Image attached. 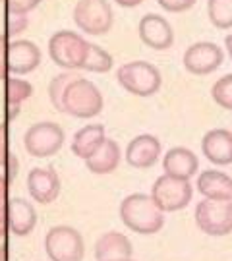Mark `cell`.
Masks as SVG:
<instances>
[{
  "mask_svg": "<svg viewBox=\"0 0 232 261\" xmlns=\"http://www.w3.org/2000/svg\"><path fill=\"white\" fill-rule=\"evenodd\" d=\"M118 6H122V8H136V6H139L143 0H114Z\"/></svg>",
  "mask_w": 232,
  "mask_h": 261,
  "instance_id": "35",
  "label": "cell"
},
{
  "mask_svg": "<svg viewBox=\"0 0 232 261\" xmlns=\"http://www.w3.org/2000/svg\"><path fill=\"white\" fill-rule=\"evenodd\" d=\"M161 151H163V147H161L159 138L151 136V134H139L126 145L124 159L132 168L147 170V168L157 165Z\"/></svg>",
  "mask_w": 232,
  "mask_h": 261,
  "instance_id": "14",
  "label": "cell"
},
{
  "mask_svg": "<svg viewBox=\"0 0 232 261\" xmlns=\"http://www.w3.org/2000/svg\"><path fill=\"white\" fill-rule=\"evenodd\" d=\"M105 101L99 87L87 77H75L66 87L64 99H62V112L74 116V118H93L101 114Z\"/></svg>",
  "mask_w": 232,
  "mask_h": 261,
  "instance_id": "2",
  "label": "cell"
},
{
  "mask_svg": "<svg viewBox=\"0 0 232 261\" xmlns=\"http://www.w3.org/2000/svg\"><path fill=\"white\" fill-rule=\"evenodd\" d=\"M194 219L197 228L207 236H226L232 232V201L203 197L195 205Z\"/></svg>",
  "mask_w": 232,
  "mask_h": 261,
  "instance_id": "7",
  "label": "cell"
},
{
  "mask_svg": "<svg viewBox=\"0 0 232 261\" xmlns=\"http://www.w3.org/2000/svg\"><path fill=\"white\" fill-rule=\"evenodd\" d=\"M201 153L217 167L232 165V132L226 128L209 130L201 140Z\"/></svg>",
  "mask_w": 232,
  "mask_h": 261,
  "instance_id": "15",
  "label": "cell"
},
{
  "mask_svg": "<svg viewBox=\"0 0 232 261\" xmlns=\"http://www.w3.org/2000/svg\"><path fill=\"white\" fill-rule=\"evenodd\" d=\"M19 114V107L18 105H6V120H14Z\"/></svg>",
  "mask_w": 232,
  "mask_h": 261,
  "instance_id": "34",
  "label": "cell"
},
{
  "mask_svg": "<svg viewBox=\"0 0 232 261\" xmlns=\"http://www.w3.org/2000/svg\"><path fill=\"white\" fill-rule=\"evenodd\" d=\"M4 93H6V105H18L21 107L23 101H28L33 95V85L31 82L14 75V77H6L4 80Z\"/></svg>",
  "mask_w": 232,
  "mask_h": 261,
  "instance_id": "24",
  "label": "cell"
},
{
  "mask_svg": "<svg viewBox=\"0 0 232 261\" xmlns=\"http://www.w3.org/2000/svg\"><path fill=\"white\" fill-rule=\"evenodd\" d=\"M163 170L165 174H170V176L190 180L199 170V159L188 147H172L163 157Z\"/></svg>",
  "mask_w": 232,
  "mask_h": 261,
  "instance_id": "17",
  "label": "cell"
},
{
  "mask_svg": "<svg viewBox=\"0 0 232 261\" xmlns=\"http://www.w3.org/2000/svg\"><path fill=\"white\" fill-rule=\"evenodd\" d=\"M75 28L85 35H107L114 23V14L109 0H78L72 12Z\"/></svg>",
  "mask_w": 232,
  "mask_h": 261,
  "instance_id": "5",
  "label": "cell"
},
{
  "mask_svg": "<svg viewBox=\"0 0 232 261\" xmlns=\"http://www.w3.org/2000/svg\"><path fill=\"white\" fill-rule=\"evenodd\" d=\"M224 48H226V53H228V56H230V60H232V33L224 37Z\"/></svg>",
  "mask_w": 232,
  "mask_h": 261,
  "instance_id": "36",
  "label": "cell"
},
{
  "mask_svg": "<svg viewBox=\"0 0 232 261\" xmlns=\"http://www.w3.org/2000/svg\"><path fill=\"white\" fill-rule=\"evenodd\" d=\"M6 58H8V72L12 75H28L35 72L43 60V53L41 48L28 39H14L8 43V50H6Z\"/></svg>",
  "mask_w": 232,
  "mask_h": 261,
  "instance_id": "12",
  "label": "cell"
},
{
  "mask_svg": "<svg viewBox=\"0 0 232 261\" xmlns=\"http://www.w3.org/2000/svg\"><path fill=\"white\" fill-rule=\"evenodd\" d=\"M64 140V130L56 122H37L23 134V147L31 157L46 159L62 149Z\"/></svg>",
  "mask_w": 232,
  "mask_h": 261,
  "instance_id": "9",
  "label": "cell"
},
{
  "mask_svg": "<svg viewBox=\"0 0 232 261\" xmlns=\"http://www.w3.org/2000/svg\"><path fill=\"white\" fill-rule=\"evenodd\" d=\"M207 18L221 31L232 29V0H207Z\"/></svg>",
  "mask_w": 232,
  "mask_h": 261,
  "instance_id": "23",
  "label": "cell"
},
{
  "mask_svg": "<svg viewBox=\"0 0 232 261\" xmlns=\"http://www.w3.org/2000/svg\"><path fill=\"white\" fill-rule=\"evenodd\" d=\"M0 261H8V246H0Z\"/></svg>",
  "mask_w": 232,
  "mask_h": 261,
  "instance_id": "37",
  "label": "cell"
},
{
  "mask_svg": "<svg viewBox=\"0 0 232 261\" xmlns=\"http://www.w3.org/2000/svg\"><path fill=\"white\" fill-rule=\"evenodd\" d=\"M139 39L145 47L153 50H167L174 45V29L170 21L159 14H145L138 23Z\"/></svg>",
  "mask_w": 232,
  "mask_h": 261,
  "instance_id": "11",
  "label": "cell"
},
{
  "mask_svg": "<svg viewBox=\"0 0 232 261\" xmlns=\"http://www.w3.org/2000/svg\"><path fill=\"white\" fill-rule=\"evenodd\" d=\"M211 99L224 111H232V74L219 77L211 87Z\"/></svg>",
  "mask_w": 232,
  "mask_h": 261,
  "instance_id": "26",
  "label": "cell"
},
{
  "mask_svg": "<svg viewBox=\"0 0 232 261\" xmlns=\"http://www.w3.org/2000/svg\"><path fill=\"white\" fill-rule=\"evenodd\" d=\"M114 66V58L112 55H109L107 50L95 43H89L87 47V53H85L84 64H82V70L85 72H93V74H107Z\"/></svg>",
  "mask_w": 232,
  "mask_h": 261,
  "instance_id": "22",
  "label": "cell"
},
{
  "mask_svg": "<svg viewBox=\"0 0 232 261\" xmlns=\"http://www.w3.org/2000/svg\"><path fill=\"white\" fill-rule=\"evenodd\" d=\"M78 74L75 72H70V70H66L62 74L55 75L53 80H50V84H48V99H50V103L55 107L58 112H62V99H64V93H66V87L70 85L72 80H75Z\"/></svg>",
  "mask_w": 232,
  "mask_h": 261,
  "instance_id": "25",
  "label": "cell"
},
{
  "mask_svg": "<svg viewBox=\"0 0 232 261\" xmlns=\"http://www.w3.org/2000/svg\"><path fill=\"white\" fill-rule=\"evenodd\" d=\"M8 230V221H6V211H4V207H0V238L6 234Z\"/></svg>",
  "mask_w": 232,
  "mask_h": 261,
  "instance_id": "33",
  "label": "cell"
},
{
  "mask_svg": "<svg viewBox=\"0 0 232 261\" xmlns=\"http://www.w3.org/2000/svg\"><path fill=\"white\" fill-rule=\"evenodd\" d=\"M118 215L124 226L136 234H155L165 224V213L155 205L153 197L147 194H130L120 201Z\"/></svg>",
  "mask_w": 232,
  "mask_h": 261,
  "instance_id": "1",
  "label": "cell"
},
{
  "mask_svg": "<svg viewBox=\"0 0 232 261\" xmlns=\"http://www.w3.org/2000/svg\"><path fill=\"white\" fill-rule=\"evenodd\" d=\"M197 0H157V4L165 12H170V14H182V12H188L190 8H194Z\"/></svg>",
  "mask_w": 232,
  "mask_h": 261,
  "instance_id": "29",
  "label": "cell"
},
{
  "mask_svg": "<svg viewBox=\"0 0 232 261\" xmlns=\"http://www.w3.org/2000/svg\"><path fill=\"white\" fill-rule=\"evenodd\" d=\"M112 261H134L132 257H124V259H112Z\"/></svg>",
  "mask_w": 232,
  "mask_h": 261,
  "instance_id": "38",
  "label": "cell"
},
{
  "mask_svg": "<svg viewBox=\"0 0 232 261\" xmlns=\"http://www.w3.org/2000/svg\"><path fill=\"white\" fill-rule=\"evenodd\" d=\"M107 140V132L102 124H87L74 134L72 138V153L78 159H89Z\"/></svg>",
  "mask_w": 232,
  "mask_h": 261,
  "instance_id": "21",
  "label": "cell"
},
{
  "mask_svg": "<svg viewBox=\"0 0 232 261\" xmlns=\"http://www.w3.org/2000/svg\"><path fill=\"white\" fill-rule=\"evenodd\" d=\"M116 82L126 93L134 97H151L161 89L163 75L159 68L145 60H132L116 70Z\"/></svg>",
  "mask_w": 232,
  "mask_h": 261,
  "instance_id": "3",
  "label": "cell"
},
{
  "mask_svg": "<svg viewBox=\"0 0 232 261\" xmlns=\"http://www.w3.org/2000/svg\"><path fill=\"white\" fill-rule=\"evenodd\" d=\"M0 2H2V0H0Z\"/></svg>",
  "mask_w": 232,
  "mask_h": 261,
  "instance_id": "39",
  "label": "cell"
},
{
  "mask_svg": "<svg viewBox=\"0 0 232 261\" xmlns=\"http://www.w3.org/2000/svg\"><path fill=\"white\" fill-rule=\"evenodd\" d=\"M29 25L28 14H8L6 19V35H19Z\"/></svg>",
  "mask_w": 232,
  "mask_h": 261,
  "instance_id": "27",
  "label": "cell"
},
{
  "mask_svg": "<svg viewBox=\"0 0 232 261\" xmlns=\"http://www.w3.org/2000/svg\"><path fill=\"white\" fill-rule=\"evenodd\" d=\"M87 47H89V41L70 29H60V31L53 33L48 39V45H46L50 60L58 68L70 70V72L82 70Z\"/></svg>",
  "mask_w": 232,
  "mask_h": 261,
  "instance_id": "4",
  "label": "cell"
},
{
  "mask_svg": "<svg viewBox=\"0 0 232 261\" xmlns=\"http://www.w3.org/2000/svg\"><path fill=\"white\" fill-rule=\"evenodd\" d=\"M195 186L205 199H230L232 201V178L221 170H203L197 176Z\"/></svg>",
  "mask_w": 232,
  "mask_h": 261,
  "instance_id": "20",
  "label": "cell"
},
{
  "mask_svg": "<svg viewBox=\"0 0 232 261\" xmlns=\"http://www.w3.org/2000/svg\"><path fill=\"white\" fill-rule=\"evenodd\" d=\"M60 178L53 167L31 168L28 174V192L33 201L48 205L60 196Z\"/></svg>",
  "mask_w": 232,
  "mask_h": 261,
  "instance_id": "13",
  "label": "cell"
},
{
  "mask_svg": "<svg viewBox=\"0 0 232 261\" xmlns=\"http://www.w3.org/2000/svg\"><path fill=\"white\" fill-rule=\"evenodd\" d=\"M122 161V149L118 141L107 140L102 141V145L93 153L89 159H85V167L93 174H112L116 168L120 167Z\"/></svg>",
  "mask_w": 232,
  "mask_h": 261,
  "instance_id": "18",
  "label": "cell"
},
{
  "mask_svg": "<svg viewBox=\"0 0 232 261\" xmlns=\"http://www.w3.org/2000/svg\"><path fill=\"white\" fill-rule=\"evenodd\" d=\"M134 248L132 242L120 232H105L99 236V240L95 242V259L97 261H112V259H124L132 257Z\"/></svg>",
  "mask_w": 232,
  "mask_h": 261,
  "instance_id": "19",
  "label": "cell"
},
{
  "mask_svg": "<svg viewBox=\"0 0 232 261\" xmlns=\"http://www.w3.org/2000/svg\"><path fill=\"white\" fill-rule=\"evenodd\" d=\"M6 50H8V35H0V80L2 82L10 75Z\"/></svg>",
  "mask_w": 232,
  "mask_h": 261,
  "instance_id": "31",
  "label": "cell"
},
{
  "mask_svg": "<svg viewBox=\"0 0 232 261\" xmlns=\"http://www.w3.org/2000/svg\"><path fill=\"white\" fill-rule=\"evenodd\" d=\"M6 211V221H8V230L16 236H28L33 232L37 224V211L31 205V201L23 197H14L8 199L4 207Z\"/></svg>",
  "mask_w": 232,
  "mask_h": 261,
  "instance_id": "16",
  "label": "cell"
},
{
  "mask_svg": "<svg viewBox=\"0 0 232 261\" xmlns=\"http://www.w3.org/2000/svg\"><path fill=\"white\" fill-rule=\"evenodd\" d=\"M14 157L10 147V132L6 124H0V167H4L10 159Z\"/></svg>",
  "mask_w": 232,
  "mask_h": 261,
  "instance_id": "30",
  "label": "cell"
},
{
  "mask_svg": "<svg viewBox=\"0 0 232 261\" xmlns=\"http://www.w3.org/2000/svg\"><path fill=\"white\" fill-rule=\"evenodd\" d=\"M8 192H10V180L2 174L0 176V207H6V203H8Z\"/></svg>",
  "mask_w": 232,
  "mask_h": 261,
  "instance_id": "32",
  "label": "cell"
},
{
  "mask_svg": "<svg viewBox=\"0 0 232 261\" xmlns=\"http://www.w3.org/2000/svg\"><path fill=\"white\" fill-rule=\"evenodd\" d=\"M43 0H4L8 14H29L35 10Z\"/></svg>",
  "mask_w": 232,
  "mask_h": 261,
  "instance_id": "28",
  "label": "cell"
},
{
  "mask_svg": "<svg viewBox=\"0 0 232 261\" xmlns=\"http://www.w3.org/2000/svg\"><path fill=\"white\" fill-rule=\"evenodd\" d=\"M224 62V50L213 41H197L186 48L182 64L186 72L194 75H209L217 72Z\"/></svg>",
  "mask_w": 232,
  "mask_h": 261,
  "instance_id": "10",
  "label": "cell"
},
{
  "mask_svg": "<svg viewBox=\"0 0 232 261\" xmlns=\"http://www.w3.org/2000/svg\"><path fill=\"white\" fill-rule=\"evenodd\" d=\"M155 205L163 211V213H174L184 209L194 196V188L190 184L188 178L170 176V174H163L159 176L153 186H151V194Z\"/></svg>",
  "mask_w": 232,
  "mask_h": 261,
  "instance_id": "6",
  "label": "cell"
},
{
  "mask_svg": "<svg viewBox=\"0 0 232 261\" xmlns=\"http://www.w3.org/2000/svg\"><path fill=\"white\" fill-rule=\"evenodd\" d=\"M45 252L50 261H82L85 253L84 236L68 224L53 226L45 236Z\"/></svg>",
  "mask_w": 232,
  "mask_h": 261,
  "instance_id": "8",
  "label": "cell"
}]
</instances>
